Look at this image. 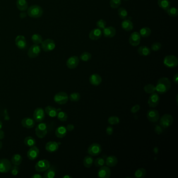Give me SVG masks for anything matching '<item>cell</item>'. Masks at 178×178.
I'll use <instances>...</instances> for the list:
<instances>
[{"label":"cell","instance_id":"cell-1","mask_svg":"<svg viewBox=\"0 0 178 178\" xmlns=\"http://www.w3.org/2000/svg\"><path fill=\"white\" fill-rule=\"evenodd\" d=\"M171 82L168 78L162 77L160 78L157 83L156 91L159 94L163 95L166 94L170 89Z\"/></svg>","mask_w":178,"mask_h":178},{"label":"cell","instance_id":"cell-2","mask_svg":"<svg viewBox=\"0 0 178 178\" xmlns=\"http://www.w3.org/2000/svg\"><path fill=\"white\" fill-rule=\"evenodd\" d=\"M43 10L38 5H34L27 9V14L31 18H39L43 14Z\"/></svg>","mask_w":178,"mask_h":178},{"label":"cell","instance_id":"cell-3","mask_svg":"<svg viewBox=\"0 0 178 178\" xmlns=\"http://www.w3.org/2000/svg\"><path fill=\"white\" fill-rule=\"evenodd\" d=\"M164 64L167 68H176L178 64V58L174 55H167L164 58Z\"/></svg>","mask_w":178,"mask_h":178},{"label":"cell","instance_id":"cell-4","mask_svg":"<svg viewBox=\"0 0 178 178\" xmlns=\"http://www.w3.org/2000/svg\"><path fill=\"white\" fill-rule=\"evenodd\" d=\"M173 122V118L172 116L165 114L161 117L159 121V125L163 129H167L170 126Z\"/></svg>","mask_w":178,"mask_h":178},{"label":"cell","instance_id":"cell-5","mask_svg":"<svg viewBox=\"0 0 178 178\" xmlns=\"http://www.w3.org/2000/svg\"><path fill=\"white\" fill-rule=\"evenodd\" d=\"M69 99V96L65 92H59L55 94L54 97V101L59 105H64L66 104Z\"/></svg>","mask_w":178,"mask_h":178},{"label":"cell","instance_id":"cell-6","mask_svg":"<svg viewBox=\"0 0 178 178\" xmlns=\"http://www.w3.org/2000/svg\"><path fill=\"white\" fill-rule=\"evenodd\" d=\"M50 167V162L46 159L40 160L37 162L35 165V169L37 172H41L46 171Z\"/></svg>","mask_w":178,"mask_h":178},{"label":"cell","instance_id":"cell-7","mask_svg":"<svg viewBox=\"0 0 178 178\" xmlns=\"http://www.w3.org/2000/svg\"><path fill=\"white\" fill-rule=\"evenodd\" d=\"M41 44V49L44 52H50L53 50L55 48V43L54 40L51 39H47L42 41Z\"/></svg>","mask_w":178,"mask_h":178},{"label":"cell","instance_id":"cell-8","mask_svg":"<svg viewBox=\"0 0 178 178\" xmlns=\"http://www.w3.org/2000/svg\"><path fill=\"white\" fill-rule=\"evenodd\" d=\"M37 136L40 138H43L47 134V126L45 123H41L37 125L36 130Z\"/></svg>","mask_w":178,"mask_h":178},{"label":"cell","instance_id":"cell-9","mask_svg":"<svg viewBox=\"0 0 178 178\" xmlns=\"http://www.w3.org/2000/svg\"><path fill=\"white\" fill-rule=\"evenodd\" d=\"M102 148L100 145L98 143H93L88 148V153L92 156H96L101 153Z\"/></svg>","mask_w":178,"mask_h":178},{"label":"cell","instance_id":"cell-10","mask_svg":"<svg viewBox=\"0 0 178 178\" xmlns=\"http://www.w3.org/2000/svg\"><path fill=\"white\" fill-rule=\"evenodd\" d=\"M12 167V164L9 160L7 159H2L0 160V172L7 173L10 171Z\"/></svg>","mask_w":178,"mask_h":178},{"label":"cell","instance_id":"cell-11","mask_svg":"<svg viewBox=\"0 0 178 178\" xmlns=\"http://www.w3.org/2000/svg\"><path fill=\"white\" fill-rule=\"evenodd\" d=\"M41 52V47L39 46V44H35L34 45L30 47L28 51V56L29 58H35L38 56Z\"/></svg>","mask_w":178,"mask_h":178},{"label":"cell","instance_id":"cell-12","mask_svg":"<svg viewBox=\"0 0 178 178\" xmlns=\"http://www.w3.org/2000/svg\"><path fill=\"white\" fill-rule=\"evenodd\" d=\"M160 101V97L157 93H153L150 95L148 100V104L150 107L155 108L159 105Z\"/></svg>","mask_w":178,"mask_h":178},{"label":"cell","instance_id":"cell-13","mask_svg":"<svg viewBox=\"0 0 178 178\" xmlns=\"http://www.w3.org/2000/svg\"><path fill=\"white\" fill-rule=\"evenodd\" d=\"M45 118V112L43 109L38 107L35 109L34 113V119L37 122H41Z\"/></svg>","mask_w":178,"mask_h":178},{"label":"cell","instance_id":"cell-14","mask_svg":"<svg viewBox=\"0 0 178 178\" xmlns=\"http://www.w3.org/2000/svg\"><path fill=\"white\" fill-rule=\"evenodd\" d=\"M141 36L140 33L137 32H134L130 35L129 38V43L131 46L136 47L138 46L141 40Z\"/></svg>","mask_w":178,"mask_h":178},{"label":"cell","instance_id":"cell-15","mask_svg":"<svg viewBox=\"0 0 178 178\" xmlns=\"http://www.w3.org/2000/svg\"><path fill=\"white\" fill-rule=\"evenodd\" d=\"M148 120L153 123L157 122L159 119V113L158 111L155 109H151L148 111L147 113Z\"/></svg>","mask_w":178,"mask_h":178},{"label":"cell","instance_id":"cell-16","mask_svg":"<svg viewBox=\"0 0 178 178\" xmlns=\"http://www.w3.org/2000/svg\"><path fill=\"white\" fill-rule=\"evenodd\" d=\"M80 59L77 56H72L69 58L66 61V65L70 69H74L79 64Z\"/></svg>","mask_w":178,"mask_h":178},{"label":"cell","instance_id":"cell-17","mask_svg":"<svg viewBox=\"0 0 178 178\" xmlns=\"http://www.w3.org/2000/svg\"><path fill=\"white\" fill-rule=\"evenodd\" d=\"M98 177L100 178H109L111 176V170L108 166H102L98 171Z\"/></svg>","mask_w":178,"mask_h":178},{"label":"cell","instance_id":"cell-18","mask_svg":"<svg viewBox=\"0 0 178 178\" xmlns=\"http://www.w3.org/2000/svg\"><path fill=\"white\" fill-rule=\"evenodd\" d=\"M39 155V149L35 145L32 146L27 152V157L31 160H34L37 158Z\"/></svg>","mask_w":178,"mask_h":178},{"label":"cell","instance_id":"cell-19","mask_svg":"<svg viewBox=\"0 0 178 178\" xmlns=\"http://www.w3.org/2000/svg\"><path fill=\"white\" fill-rule=\"evenodd\" d=\"M102 31L104 36L108 38H112L116 35V28L112 26L106 27Z\"/></svg>","mask_w":178,"mask_h":178},{"label":"cell","instance_id":"cell-20","mask_svg":"<svg viewBox=\"0 0 178 178\" xmlns=\"http://www.w3.org/2000/svg\"><path fill=\"white\" fill-rule=\"evenodd\" d=\"M102 36V31L99 28L93 29L89 34V38L92 40H97Z\"/></svg>","mask_w":178,"mask_h":178},{"label":"cell","instance_id":"cell-21","mask_svg":"<svg viewBox=\"0 0 178 178\" xmlns=\"http://www.w3.org/2000/svg\"><path fill=\"white\" fill-rule=\"evenodd\" d=\"M15 43L17 48L20 49H24L26 47V40L24 36L19 35L15 39Z\"/></svg>","mask_w":178,"mask_h":178},{"label":"cell","instance_id":"cell-22","mask_svg":"<svg viewBox=\"0 0 178 178\" xmlns=\"http://www.w3.org/2000/svg\"><path fill=\"white\" fill-rule=\"evenodd\" d=\"M89 81L92 85L97 86L101 84L102 78L98 74H93L89 77Z\"/></svg>","mask_w":178,"mask_h":178},{"label":"cell","instance_id":"cell-23","mask_svg":"<svg viewBox=\"0 0 178 178\" xmlns=\"http://www.w3.org/2000/svg\"><path fill=\"white\" fill-rule=\"evenodd\" d=\"M23 126L27 129H32L35 125V121L31 118H26L23 119L21 122Z\"/></svg>","mask_w":178,"mask_h":178},{"label":"cell","instance_id":"cell-24","mask_svg":"<svg viewBox=\"0 0 178 178\" xmlns=\"http://www.w3.org/2000/svg\"><path fill=\"white\" fill-rule=\"evenodd\" d=\"M45 148L47 151L52 153L58 150L59 149V145L57 142L51 141L46 144Z\"/></svg>","mask_w":178,"mask_h":178},{"label":"cell","instance_id":"cell-25","mask_svg":"<svg viewBox=\"0 0 178 178\" xmlns=\"http://www.w3.org/2000/svg\"><path fill=\"white\" fill-rule=\"evenodd\" d=\"M118 159L114 156H110L108 157L105 161L106 165L109 167H115L118 164Z\"/></svg>","mask_w":178,"mask_h":178},{"label":"cell","instance_id":"cell-26","mask_svg":"<svg viewBox=\"0 0 178 178\" xmlns=\"http://www.w3.org/2000/svg\"><path fill=\"white\" fill-rule=\"evenodd\" d=\"M66 134H67L66 128L63 126H61L58 127L55 130V134L58 138H63L65 137Z\"/></svg>","mask_w":178,"mask_h":178},{"label":"cell","instance_id":"cell-27","mask_svg":"<svg viewBox=\"0 0 178 178\" xmlns=\"http://www.w3.org/2000/svg\"><path fill=\"white\" fill-rule=\"evenodd\" d=\"M44 111L46 112V113H47V114L48 116L50 117H52V118H54V117H57L58 113V109H57L54 107L50 106L46 107Z\"/></svg>","mask_w":178,"mask_h":178},{"label":"cell","instance_id":"cell-28","mask_svg":"<svg viewBox=\"0 0 178 178\" xmlns=\"http://www.w3.org/2000/svg\"><path fill=\"white\" fill-rule=\"evenodd\" d=\"M137 52L141 56H148L151 53V50L147 46H143L140 47L137 49Z\"/></svg>","mask_w":178,"mask_h":178},{"label":"cell","instance_id":"cell-29","mask_svg":"<svg viewBox=\"0 0 178 178\" xmlns=\"http://www.w3.org/2000/svg\"><path fill=\"white\" fill-rule=\"evenodd\" d=\"M121 26L123 30L126 31H131L133 29V24L129 19H124L123 22H122Z\"/></svg>","mask_w":178,"mask_h":178},{"label":"cell","instance_id":"cell-30","mask_svg":"<svg viewBox=\"0 0 178 178\" xmlns=\"http://www.w3.org/2000/svg\"><path fill=\"white\" fill-rule=\"evenodd\" d=\"M16 6L20 11H25L28 8V4L26 0H17Z\"/></svg>","mask_w":178,"mask_h":178},{"label":"cell","instance_id":"cell-31","mask_svg":"<svg viewBox=\"0 0 178 178\" xmlns=\"http://www.w3.org/2000/svg\"><path fill=\"white\" fill-rule=\"evenodd\" d=\"M23 161V157L19 154H15L13 156L11 162L15 166H19Z\"/></svg>","mask_w":178,"mask_h":178},{"label":"cell","instance_id":"cell-32","mask_svg":"<svg viewBox=\"0 0 178 178\" xmlns=\"http://www.w3.org/2000/svg\"><path fill=\"white\" fill-rule=\"evenodd\" d=\"M158 5L162 9L167 11L170 7V2L169 0H158Z\"/></svg>","mask_w":178,"mask_h":178},{"label":"cell","instance_id":"cell-33","mask_svg":"<svg viewBox=\"0 0 178 178\" xmlns=\"http://www.w3.org/2000/svg\"><path fill=\"white\" fill-rule=\"evenodd\" d=\"M94 159L90 156H87L84 158L83 160V164L85 167L89 168H90L94 163Z\"/></svg>","mask_w":178,"mask_h":178},{"label":"cell","instance_id":"cell-34","mask_svg":"<svg viewBox=\"0 0 178 178\" xmlns=\"http://www.w3.org/2000/svg\"><path fill=\"white\" fill-rule=\"evenodd\" d=\"M55 169L54 168V167H51L46 170L43 177L44 178H53L55 177Z\"/></svg>","mask_w":178,"mask_h":178},{"label":"cell","instance_id":"cell-35","mask_svg":"<svg viewBox=\"0 0 178 178\" xmlns=\"http://www.w3.org/2000/svg\"><path fill=\"white\" fill-rule=\"evenodd\" d=\"M24 142L25 145H26L27 146L30 147L35 146L36 143L35 138L31 136H27L24 139Z\"/></svg>","mask_w":178,"mask_h":178},{"label":"cell","instance_id":"cell-36","mask_svg":"<svg viewBox=\"0 0 178 178\" xmlns=\"http://www.w3.org/2000/svg\"><path fill=\"white\" fill-rule=\"evenodd\" d=\"M151 32H152V31H151L150 29L148 27H147L142 28V29H141L140 31V34L141 36L144 37V38L149 37L150 35Z\"/></svg>","mask_w":178,"mask_h":178},{"label":"cell","instance_id":"cell-37","mask_svg":"<svg viewBox=\"0 0 178 178\" xmlns=\"http://www.w3.org/2000/svg\"><path fill=\"white\" fill-rule=\"evenodd\" d=\"M118 15L119 16L120 18L122 19H126L128 17V11L125 9V8L120 7L118 11Z\"/></svg>","mask_w":178,"mask_h":178},{"label":"cell","instance_id":"cell-38","mask_svg":"<svg viewBox=\"0 0 178 178\" xmlns=\"http://www.w3.org/2000/svg\"><path fill=\"white\" fill-rule=\"evenodd\" d=\"M135 178H144L146 175V171L144 168H139L135 171Z\"/></svg>","mask_w":178,"mask_h":178},{"label":"cell","instance_id":"cell-39","mask_svg":"<svg viewBox=\"0 0 178 178\" xmlns=\"http://www.w3.org/2000/svg\"><path fill=\"white\" fill-rule=\"evenodd\" d=\"M31 40L32 42L36 44H39L43 41L42 37L39 34H36L33 35L31 37Z\"/></svg>","mask_w":178,"mask_h":178},{"label":"cell","instance_id":"cell-40","mask_svg":"<svg viewBox=\"0 0 178 178\" xmlns=\"http://www.w3.org/2000/svg\"><path fill=\"white\" fill-rule=\"evenodd\" d=\"M80 59L84 62H87L91 60L92 54L91 53H89L88 52H84L80 55Z\"/></svg>","mask_w":178,"mask_h":178},{"label":"cell","instance_id":"cell-41","mask_svg":"<svg viewBox=\"0 0 178 178\" xmlns=\"http://www.w3.org/2000/svg\"><path fill=\"white\" fill-rule=\"evenodd\" d=\"M144 90L147 94H151L156 91V87L154 85L147 84L145 86Z\"/></svg>","mask_w":178,"mask_h":178},{"label":"cell","instance_id":"cell-42","mask_svg":"<svg viewBox=\"0 0 178 178\" xmlns=\"http://www.w3.org/2000/svg\"><path fill=\"white\" fill-rule=\"evenodd\" d=\"M167 14L172 17L177 16L178 15V10L176 7H170L166 11Z\"/></svg>","mask_w":178,"mask_h":178},{"label":"cell","instance_id":"cell-43","mask_svg":"<svg viewBox=\"0 0 178 178\" xmlns=\"http://www.w3.org/2000/svg\"><path fill=\"white\" fill-rule=\"evenodd\" d=\"M70 100L73 102H77L79 101L81 99V95L78 93H73L70 94V96L69 97Z\"/></svg>","mask_w":178,"mask_h":178},{"label":"cell","instance_id":"cell-44","mask_svg":"<svg viewBox=\"0 0 178 178\" xmlns=\"http://www.w3.org/2000/svg\"><path fill=\"white\" fill-rule=\"evenodd\" d=\"M109 123L111 125H115L118 124L120 122V119L118 117L116 116H112L109 117L108 120Z\"/></svg>","mask_w":178,"mask_h":178},{"label":"cell","instance_id":"cell-45","mask_svg":"<svg viewBox=\"0 0 178 178\" xmlns=\"http://www.w3.org/2000/svg\"><path fill=\"white\" fill-rule=\"evenodd\" d=\"M57 117L59 120L62 122H65L68 119V116L67 114L63 112V111H60L58 112L57 114Z\"/></svg>","mask_w":178,"mask_h":178},{"label":"cell","instance_id":"cell-46","mask_svg":"<svg viewBox=\"0 0 178 178\" xmlns=\"http://www.w3.org/2000/svg\"><path fill=\"white\" fill-rule=\"evenodd\" d=\"M94 162L95 166L97 167H101L102 166H104V165L105 164V160L102 157L97 158Z\"/></svg>","mask_w":178,"mask_h":178},{"label":"cell","instance_id":"cell-47","mask_svg":"<svg viewBox=\"0 0 178 178\" xmlns=\"http://www.w3.org/2000/svg\"><path fill=\"white\" fill-rule=\"evenodd\" d=\"M106 25H107V23H106V21L104 19H100L97 22L96 26L97 28H99L101 30H102L103 29L106 28Z\"/></svg>","mask_w":178,"mask_h":178},{"label":"cell","instance_id":"cell-48","mask_svg":"<svg viewBox=\"0 0 178 178\" xmlns=\"http://www.w3.org/2000/svg\"><path fill=\"white\" fill-rule=\"evenodd\" d=\"M121 4V0H110V5L112 8H117Z\"/></svg>","mask_w":178,"mask_h":178},{"label":"cell","instance_id":"cell-49","mask_svg":"<svg viewBox=\"0 0 178 178\" xmlns=\"http://www.w3.org/2000/svg\"><path fill=\"white\" fill-rule=\"evenodd\" d=\"M161 47H162V45H161V43L156 42L152 44L150 50L153 51H158L161 48Z\"/></svg>","mask_w":178,"mask_h":178},{"label":"cell","instance_id":"cell-50","mask_svg":"<svg viewBox=\"0 0 178 178\" xmlns=\"http://www.w3.org/2000/svg\"><path fill=\"white\" fill-rule=\"evenodd\" d=\"M11 173L12 174L13 176H16L18 174V172H19V168H18L17 166L14 165L11 167V168L10 169Z\"/></svg>","mask_w":178,"mask_h":178},{"label":"cell","instance_id":"cell-51","mask_svg":"<svg viewBox=\"0 0 178 178\" xmlns=\"http://www.w3.org/2000/svg\"><path fill=\"white\" fill-rule=\"evenodd\" d=\"M141 107L139 105H136L135 106H133L132 108L131 109V112L133 113H135L137 112L138 111L140 110Z\"/></svg>","mask_w":178,"mask_h":178},{"label":"cell","instance_id":"cell-52","mask_svg":"<svg viewBox=\"0 0 178 178\" xmlns=\"http://www.w3.org/2000/svg\"><path fill=\"white\" fill-rule=\"evenodd\" d=\"M155 131L158 134H161L163 131V128L161 127L160 125H156L155 128Z\"/></svg>","mask_w":178,"mask_h":178},{"label":"cell","instance_id":"cell-53","mask_svg":"<svg viewBox=\"0 0 178 178\" xmlns=\"http://www.w3.org/2000/svg\"><path fill=\"white\" fill-rule=\"evenodd\" d=\"M113 132V129L112 127L111 126H108L107 128L106 129V133L109 135H111L112 134Z\"/></svg>","mask_w":178,"mask_h":178},{"label":"cell","instance_id":"cell-54","mask_svg":"<svg viewBox=\"0 0 178 178\" xmlns=\"http://www.w3.org/2000/svg\"><path fill=\"white\" fill-rule=\"evenodd\" d=\"M74 125H73L72 124H68L67 125V126H66V130L68 131H69V132H71V131H72L74 129Z\"/></svg>","mask_w":178,"mask_h":178},{"label":"cell","instance_id":"cell-55","mask_svg":"<svg viewBox=\"0 0 178 178\" xmlns=\"http://www.w3.org/2000/svg\"><path fill=\"white\" fill-rule=\"evenodd\" d=\"M178 73H176V74L174 75V77H173V82H174L176 83V84H178Z\"/></svg>","mask_w":178,"mask_h":178},{"label":"cell","instance_id":"cell-56","mask_svg":"<svg viewBox=\"0 0 178 178\" xmlns=\"http://www.w3.org/2000/svg\"><path fill=\"white\" fill-rule=\"evenodd\" d=\"M4 137V132L0 130V140H2Z\"/></svg>","mask_w":178,"mask_h":178},{"label":"cell","instance_id":"cell-57","mask_svg":"<svg viewBox=\"0 0 178 178\" xmlns=\"http://www.w3.org/2000/svg\"><path fill=\"white\" fill-rule=\"evenodd\" d=\"M42 176L39 174H35L33 176L31 177V178H41Z\"/></svg>","mask_w":178,"mask_h":178},{"label":"cell","instance_id":"cell-58","mask_svg":"<svg viewBox=\"0 0 178 178\" xmlns=\"http://www.w3.org/2000/svg\"><path fill=\"white\" fill-rule=\"evenodd\" d=\"M20 16L21 18H24V17L26 16V15L25 14V13H22V14H20Z\"/></svg>","mask_w":178,"mask_h":178},{"label":"cell","instance_id":"cell-59","mask_svg":"<svg viewBox=\"0 0 178 178\" xmlns=\"http://www.w3.org/2000/svg\"><path fill=\"white\" fill-rule=\"evenodd\" d=\"M3 144L2 142H1L0 141V150L2 149V148Z\"/></svg>","mask_w":178,"mask_h":178},{"label":"cell","instance_id":"cell-60","mask_svg":"<svg viewBox=\"0 0 178 178\" xmlns=\"http://www.w3.org/2000/svg\"><path fill=\"white\" fill-rule=\"evenodd\" d=\"M63 178H72V177H70L69 176H64Z\"/></svg>","mask_w":178,"mask_h":178},{"label":"cell","instance_id":"cell-61","mask_svg":"<svg viewBox=\"0 0 178 178\" xmlns=\"http://www.w3.org/2000/svg\"><path fill=\"white\" fill-rule=\"evenodd\" d=\"M2 122L0 121V130H1V129L2 128Z\"/></svg>","mask_w":178,"mask_h":178},{"label":"cell","instance_id":"cell-62","mask_svg":"<svg viewBox=\"0 0 178 178\" xmlns=\"http://www.w3.org/2000/svg\"><path fill=\"white\" fill-rule=\"evenodd\" d=\"M123 1H129V0H123Z\"/></svg>","mask_w":178,"mask_h":178}]
</instances>
